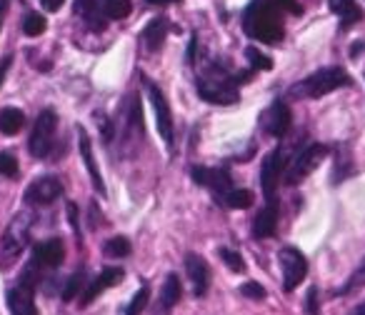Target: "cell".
<instances>
[{
    "label": "cell",
    "mask_w": 365,
    "mask_h": 315,
    "mask_svg": "<svg viewBox=\"0 0 365 315\" xmlns=\"http://www.w3.org/2000/svg\"><path fill=\"white\" fill-rule=\"evenodd\" d=\"M218 200L233 210H245L253 205V193H250V190H243V188H230V190H225L223 195H218Z\"/></svg>",
    "instance_id": "cb8c5ba5"
},
{
    "label": "cell",
    "mask_w": 365,
    "mask_h": 315,
    "mask_svg": "<svg viewBox=\"0 0 365 315\" xmlns=\"http://www.w3.org/2000/svg\"><path fill=\"white\" fill-rule=\"evenodd\" d=\"M243 28L255 41H283V8L275 6L273 0H253L243 13Z\"/></svg>",
    "instance_id": "6da1fadb"
},
{
    "label": "cell",
    "mask_w": 365,
    "mask_h": 315,
    "mask_svg": "<svg viewBox=\"0 0 365 315\" xmlns=\"http://www.w3.org/2000/svg\"><path fill=\"white\" fill-rule=\"evenodd\" d=\"M245 58H248L250 68H255V71H273V61L265 53H260L258 48H245Z\"/></svg>",
    "instance_id": "83f0119b"
},
{
    "label": "cell",
    "mask_w": 365,
    "mask_h": 315,
    "mask_svg": "<svg viewBox=\"0 0 365 315\" xmlns=\"http://www.w3.org/2000/svg\"><path fill=\"white\" fill-rule=\"evenodd\" d=\"M78 148H81V158H83V163H86V168H88V175H91L96 193L106 195V183H103V175H101V170H98L96 155H93L91 138H88V133L83 130V128H78Z\"/></svg>",
    "instance_id": "9a60e30c"
},
{
    "label": "cell",
    "mask_w": 365,
    "mask_h": 315,
    "mask_svg": "<svg viewBox=\"0 0 365 315\" xmlns=\"http://www.w3.org/2000/svg\"><path fill=\"white\" fill-rule=\"evenodd\" d=\"M350 76L338 66H330V68H320L315 71L313 76H308L305 81L295 83L290 88V95L293 98H323L328 93L338 91V88H345L350 86Z\"/></svg>",
    "instance_id": "7a4b0ae2"
},
{
    "label": "cell",
    "mask_w": 365,
    "mask_h": 315,
    "mask_svg": "<svg viewBox=\"0 0 365 315\" xmlns=\"http://www.w3.org/2000/svg\"><path fill=\"white\" fill-rule=\"evenodd\" d=\"M328 6H330V11L340 18V28H343V31H348L353 23H358L360 18H363V11L358 8L355 0H328Z\"/></svg>",
    "instance_id": "44dd1931"
},
{
    "label": "cell",
    "mask_w": 365,
    "mask_h": 315,
    "mask_svg": "<svg viewBox=\"0 0 365 315\" xmlns=\"http://www.w3.org/2000/svg\"><path fill=\"white\" fill-rule=\"evenodd\" d=\"M198 95L213 105H233L238 103V83L228 78H205L198 83Z\"/></svg>",
    "instance_id": "52a82bcc"
},
{
    "label": "cell",
    "mask_w": 365,
    "mask_h": 315,
    "mask_svg": "<svg viewBox=\"0 0 365 315\" xmlns=\"http://www.w3.org/2000/svg\"><path fill=\"white\" fill-rule=\"evenodd\" d=\"M328 155V148L315 143V145H308L295 155V160L288 165L285 170V183L288 185H298L300 180H305L320 163H323V158Z\"/></svg>",
    "instance_id": "5b68a950"
},
{
    "label": "cell",
    "mask_w": 365,
    "mask_h": 315,
    "mask_svg": "<svg viewBox=\"0 0 365 315\" xmlns=\"http://www.w3.org/2000/svg\"><path fill=\"white\" fill-rule=\"evenodd\" d=\"M46 28H48V23H46V18H43L41 13H28L26 21H23V33H26L28 38L43 36V33H46Z\"/></svg>",
    "instance_id": "4316f807"
},
{
    "label": "cell",
    "mask_w": 365,
    "mask_h": 315,
    "mask_svg": "<svg viewBox=\"0 0 365 315\" xmlns=\"http://www.w3.org/2000/svg\"><path fill=\"white\" fill-rule=\"evenodd\" d=\"M130 11H133L130 0H106V6H103V13L110 21H123V18L130 16Z\"/></svg>",
    "instance_id": "d4e9b609"
},
{
    "label": "cell",
    "mask_w": 365,
    "mask_h": 315,
    "mask_svg": "<svg viewBox=\"0 0 365 315\" xmlns=\"http://www.w3.org/2000/svg\"><path fill=\"white\" fill-rule=\"evenodd\" d=\"M148 300H150V288H148V285H143V288L138 290L135 295H133L130 305L125 308V315H140L143 310H145Z\"/></svg>",
    "instance_id": "f1b7e54d"
},
{
    "label": "cell",
    "mask_w": 365,
    "mask_h": 315,
    "mask_svg": "<svg viewBox=\"0 0 365 315\" xmlns=\"http://www.w3.org/2000/svg\"><path fill=\"white\" fill-rule=\"evenodd\" d=\"M28 240H31V215L18 213L16 218L8 223L3 240H0V270H11L18 263V258L26 250Z\"/></svg>",
    "instance_id": "3957f363"
},
{
    "label": "cell",
    "mask_w": 365,
    "mask_h": 315,
    "mask_svg": "<svg viewBox=\"0 0 365 315\" xmlns=\"http://www.w3.org/2000/svg\"><path fill=\"white\" fill-rule=\"evenodd\" d=\"M350 315H365V303H360L358 308L350 310Z\"/></svg>",
    "instance_id": "60d3db41"
},
{
    "label": "cell",
    "mask_w": 365,
    "mask_h": 315,
    "mask_svg": "<svg viewBox=\"0 0 365 315\" xmlns=\"http://www.w3.org/2000/svg\"><path fill=\"white\" fill-rule=\"evenodd\" d=\"M180 280H178V275H168V280L163 283V290H160V313H170L173 308H175V303L180 300Z\"/></svg>",
    "instance_id": "7402d4cb"
},
{
    "label": "cell",
    "mask_w": 365,
    "mask_h": 315,
    "mask_svg": "<svg viewBox=\"0 0 365 315\" xmlns=\"http://www.w3.org/2000/svg\"><path fill=\"white\" fill-rule=\"evenodd\" d=\"M305 310L310 315H320V308H318V288H310L308 290V300H305Z\"/></svg>",
    "instance_id": "e575fe53"
},
{
    "label": "cell",
    "mask_w": 365,
    "mask_h": 315,
    "mask_svg": "<svg viewBox=\"0 0 365 315\" xmlns=\"http://www.w3.org/2000/svg\"><path fill=\"white\" fill-rule=\"evenodd\" d=\"M123 268H106L101 275H98L93 283H88V288H86V293L81 295V308H86V305H91L93 300L98 298L101 293H106L108 288H113V285H118L123 280Z\"/></svg>",
    "instance_id": "5bb4252c"
},
{
    "label": "cell",
    "mask_w": 365,
    "mask_h": 315,
    "mask_svg": "<svg viewBox=\"0 0 365 315\" xmlns=\"http://www.w3.org/2000/svg\"><path fill=\"white\" fill-rule=\"evenodd\" d=\"M66 3V0H41V6L46 8V11H51V13H56V11H61V6Z\"/></svg>",
    "instance_id": "74e56055"
},
{
    "label": "cell",
    "mask_w": 365,
    "mask_h": 315,
    "mask_svg": "<svg viewBox=\"0 0 365 315\" xmlns=\"http://www.w3.org/2000/svg\"><path fill=\"white\" fill-rule=\"evenodd\" d=\"M240 293L245 295V298H250V300H263L265 298V288L260 283H245V285H240Z\"/></svg>",
    "instance_id": "d6a6232c"
},
{
    "label": "cell",
    "mask_w": 365,
    "mask_h": 315,
    "mask_svg": "<svg viewBox=\"0 0 365 315\" xmlns=\"http://www.w3.org/2000/svg\"><path fill=\"white\" fill-rule=\"evenodd\" d=\"M193 180L203 188H210L215 195H223L225 190L233 188V178H230V170L228 168H203V165H195L190 170Z\"/></svg>",
    "instance_id": "8fae6325"
},
{
    "label": "cell",
    "mask_w": 365,
    "mask_h": 315,
    "mask_svg": "<svg viewBox=\"0 0 365 315\" xmlns=\"http://www.w3.org/2000/svg\"><path fill=\"white\" fill-rule=\"evenodd\" d=\"M68 215H71V225H73V230H76V238L81 240V223H78V208L76 205H68Z\"/></svg>",
    "instance_id": "d590c367"
},
{
    "label": "cell",
    "mask_w": 365,
    "mask_h": 315,
    "mask_svg": "<svg viewBox=\"0 0 365 315\" xmlns=\"http://www.w3.org/2000/svg\"><path fill=\"white\" fill-rule=\"evenodd\" d=\"M63 258H66V245L58 238L38 243L36 250H33V260H36L38 265H43V268H58V265L63 263Z\"/></svg>",
    "instance_id": "e0dca14e"
},
{
    "label": "cell",
    "mask_w": 365,
    "mask_h": 315,
    "mask_svg": "<svg viewBox=\"0 0 365 315\" xmlns=\"http://www.w3.org/2000/svg\"><path fill=\"white\" fill-rule=\"evenodd\" d=\"M56 130H58V115L56 110L46 108V110L38 115L36 125L31 133V143H28V150L33 158H48L56 145Z\"/></svg>",
    "instance_id": "277c9868"
},
{
    "label": "cell",
    "mask_w": 365,
    "mask_h": 315,
    "mask_svg": "<svg viewBox=\"0 0 365 315\" xmlns=\"http://www.w3.org/2000/svg\"><path fill=\"white\" fill-rule=\"evenodd\" d=\"M165 36H168V18L160 16V18H153V21L148 23V28L143 31L140 41H143V46H145L148 51L155 53V51H160V48H163Z\"/></svg>",
    "instance_id": "ffe728a7"
},
{
    "label": "cell",
    "mask_w": 365,
    "mask_h": 315,
    "mask_svg": "<svg viewBox=\"0 0 365 315\" xmlns=\"http://www.w3.org/2000/svg\"><path fill=\"white\" fill-rule=\"evenodd\" d=\"M260 125L268 135L273 138H283L290 128V108L283 100H273L268 110L260 115Z\"/></svg>",
    "instance_id": "7c38bea8"
},
{
    "label": "cell",
    "mask_w": 365,
    "mask_h": 315,
    "mask_svg": "<svg viewBox=\"0 0 365 315\" xmlns=\"http://www.w3.org/2000/svg\"><path fill=\"white\" fill-rule=\"evenodd\" d=\"M23 125H26L23 110H18V108H3L0 110V133L3 135H18Z\"/></svg>",
    "instance_id": "603a6c76"
},
{
    "label": "cell",
    "mask_w": 365,
    "mask_h": 315,
    "mask_svg": "<svg viewBox=\"0 0 365 315\" xmlns=\"http://www.w3.org/2000/svg\"><path fill=\"white\" fill-rule=\"evenodd\" d=\"M278 215H280L278 203H275V198H270L268 205L255 215V223H253L255 238H270V235H275V228H278Z\"/></svg>",
    "instance_id": "ac0fdd59"
},
{
    "label": "cell",
    "mask_w": 365,
    "mask_h": 315,
    "mask_svg": "<svg viewBox=\"0 0 365 315\" xmlns=\"http://www.w3.org/2000/svg\"><path fill=\"white\" fill-rule=\"evenodd\" d=\"M63 195V183L53 175H43V178L33 180L26 190V203L28 205H51Z\"/></svg>",
    "instance_id": "9c48e42d"
},
{
    "label": "cell",
    "mask_w": 365,
    "mask_h": 315,
    "mask_svg": "<svg viewBox=\"0 0 365 315\" xmlns=\"http://www.w3.org/2000/svg\"><path fill=\"white\" fill-rule=\"evenodd\" d=\"M11 66H13V56H6L3 61H0V86H3V81H6L8 71H11Z\"/></svg>",
    "instance_id": "8d00e7d4"
},
{
    "label": "cell",
    "mask_w": 365,
    "mask_h": 315,
    "mask_svg": "<svg viewBox=\"0 0 365 315\" xmlns=\"http://www.w3.org/2000/svg\"><path fill=\"white\" fill-rule=\"evenodd\" d=\"M278 260H280V270H283L285 293H293L303 283L305 275H308V260H305V255L298 248H283L278 253Z\"/></svg>",
    "instance_id": "8992f818"
},
{
    "label": "cell",
    "mask_w": 365,
    "mask_h": 315,
    "mask_svg": "<svg viewBox=\"0 0 365 315\" xmlns=\"http://www.w3.org/2000/svg\"><path fill=\"white\" fill-rule=\"evenodd\" d=\"M363 283H365V263H363V265H360V268H358V273H355V275H353V278H350V280H348V285H345V288H343V290H340V293H343V295L353 293V290H355V288H358V285H363Z\"/></svg>",
    "instance_id": "836d02e7"
},
{
    "label": "cell",
    "mask_w": 365,
    "mask_h": 315,
    "mask_svg": "<svg viewBox=\"0 0 365 315\" xmlns=\"http://www.w3.org/2000/svg\"><path fill=\"white\" fill-rule=\"evenodd\" d=\"M173 3H180V0H145V6H153V8H165V6H173Z\"/></svg>",
    "instance_id": "f35d334b"
},
{
    "label": "cell",
    "mask_w": 365,
    "mask_h": 315,
    "mask_svg": "<svg viewBox=\"0 0 365 315\" xmlns=\"http://www.w3.org/2000/svg\"><path fill=\"white\" fill-rule=\"evenodd\" d=\"M76 16L83 18L93 31H103L106 28V13L98 0H76Z\"/></svg>",
    "instance_id": "d6986e66"
},
{
    "label": "cell",
    "mask_w": 365,
    "mask_h": 315,
    "mask_svg": "<svg viewBox=\"0 0 365 315\" xmlns=\"http://www.w3.org/2000/svg\"><path fill=\"white\" fill-rule=\"evenodd\" d=\"M83 283H86V270H78V273H73L71 278H68V283H66V288H63V300H73L78 295V290L83 288Z\"/></svg>",
    "instance_id": "f546056e"
},
{
    "label": "cell",
    "mask_w": 365,
    "mask_h": 315,
    "mask_svg": "<svg viewBox=\"0 0 365 315\" xmlns=\"http://www.w3.org/2000/svg\"><path fill=\"white\" fill-rule=\"evenodd\" d=\"M8 310H11V315H38L31 285L21 283L18 288L8 290Z\"/></svg>",
    "instance_id": "2e32d148"
},
{
    "label": "cell",
    "mask_w": 365,
    "mask_h": 315,
    "mask_svg": "<svg viewBox=\"0 0 365 315\" xmlns=\"http://www.w3.org/2000/svg\"><path fill=\"white\" fill-rule=\"evenodd\" d=\"M218 255H220V260H223L225 265H228L233 273H243L245 270V263H243V258H240L235 250H230V248H220L218 250Z\"/></svg>",
    "instance_id": "4dcf8cb0"
},
{
    "label": "cell",
    "mask_w": 365,
    "mask_h": 315,
    "mask_svg": "<svg viewBox=\"0 0 365 315\" xmlns=\"http://www.w3.org/2000/svg\"><path fill=\"white\" fill-rule=\"evenodd\" d=\"M185 270H188V278H190V283H193L195 298H203V295L208 293V285H210L208 263H205L200 255L188 253V255H185Z\"/></svg>",
    "instance_id": "4fadbf2b"
},
{
    "label": "cell",
    "mask_w": 365,
    "mask_h": 315,
    "mask_svg": "<svg viewBox=\"0 0 365 315\" xmlns=\"http://www.w3.org/2000/svg\"><path fill=\"white\" fill-rule=\"evenodd\" d=\"M283 165H285V155L280 148L270 150L263 158V168H260V185H263L265 198H275V188L280 183V175H283Z\"/></svg>",
    "instance_id": "30bf717a"
},
{
    "label": "cell",
    "mask_w": 365,
    "mask_h": 315,
    "mask_svg": "<svg viewBox=\"0 0 365 315\" xmlns=\"http://www.w3.org/2000/svg\"><path fill=\"white\" fill-rule=\"evenodd\" d=\"M0 175H6V178H18V160L13 153H0Z\"/></svg>",
    "instance_id": "1f68e13d"
},
{
    "label": "cell",
    "mask_w": 365,
    "mask_h": 315,
    "mask_svg": "<svg viewBox=\"0 0 365 315\" xmlns=\"http://www.w3.org/2000/svg\"><path fill=\"white\" fill-rule=\"evenodd\" d=\"M8 6H11V0H0V31H3V23H6Z\"/></svg>",
    "instance_id": "ab89813d"
},
{
    "label": "cell",
    "mask_w": 365,
    "mask_h": 315,
    "mask_svg": "<svg viewBox=\"0 0 365 315\" xmlns=\"http://www.w3.org/2000/svg\"><path fill=\"white\" fill-rule=\"evenodd\" d=\"M148 95H150V103L155 108V118H158V133H160L163 143L168 145V150L173 153V145H175V133H173V113L170 105H168V98L163 95V91L155 86V83H148Z\"/></svg>",
    "instance_id": "ba28073f"
},
{
    "label": "cell",
    "mask_w": 365,
    "mask_h": 315,
    "mask_svg": "<svg viewBox=\"0 0 365 315\" xmlns=\"http://www.w3.org/2000/svg\"><path fill=\"white\" fill-rule=\"evenodd\" d=\"M103 253L108 258H125V255H130V240L123 238V235H115V238H110L103 245Z\"/></svg>",
    "instance_id": "484cf974"
}]
</instances>
